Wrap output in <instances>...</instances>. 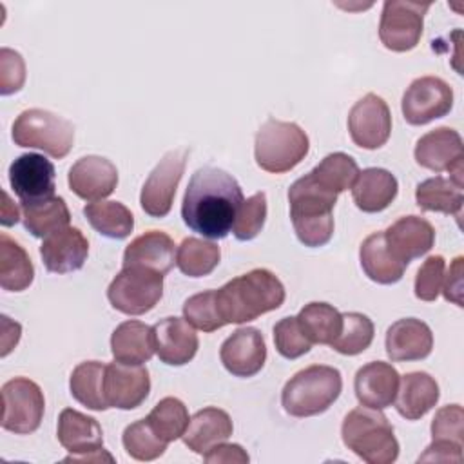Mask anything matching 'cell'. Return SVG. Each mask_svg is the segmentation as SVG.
<instances>
[{
    "label": "cell",
    "mask_w": 464,
    "mask_h": 464,
    "mask_svg": "<svg viewBox=\"0 0 464 464\" xmlns=\"http://www.w3.org/2000/svg\"><path fill=\"white\" fill-rule=\"evenodd\" d=\"M145 419L149 420L156 435L165 442H172L183 437L190 420L187 406L176 397L161 399Z\"/></svg>",
    "instance_id": "f35d334b"
},
{
    "label": "cell",
    "mask_w": 464,
    "mask_h": 464,
    "mask_svg": "<svg viewBox=\"0 0 464 464\" xmlns=\"http://www.w3.org/2000/svg\"><path fill=\"white\" fill-rule=\"evenodd\" d=\"M205 462H237V464H245L248 462V455L246 451L239 446V444H218L214 446L208 453L203 455Z\"/></svg>",
    "instance_id": "f907efd6"
},
{
    "label": "cell",
    "mask_w": 464,
    "mask_h": 464,
    "mask_svg": "<svg viewBox=\"0 0 464 464\" xmlns=\"http://www.w3.org/2000/svg\"><path fill=\"white\" fill-rule=\"evenodd\" d=\"M2 198H4V203H2V225L11 227V225H14L20 219V212H18V207L7 196V192H2Z\"/></svg>",
    "instance_id": "816d5d0a"
},
{
    "label": "cell",
    "mask_w": 464,
    "mask_h": 464,
    "mask_svg": "<svg viewBox=\"0 0 464 464\" xmlns=\"http://www.w3.org/2000/svg\"><path fill=\"white\" fill-rule=\"evenodd\" d=\"M348 130L352 141L361 149L382 147L392 132V114L386 102L373 92L357 100L348 114Z\"/></svg>",
    "instance_id": "5bb4252c"
},
{
    "label": "cell",
    "mask_w": 464,
    "mask_h": 464,
    "mask_svg": "<svg viewBox=\"0 0 464 464\" xmlns=\"http://www.w3.org/2000/svg\"><path fill=\"white\" fill-rule=\"evenodd\" d=\"M111 352L114 361L123 364H143L154 353L152 326L141 321H125L111 335Z\"/></svg>",
    "instance_id": "f1b7e54d"
},
{
    "label": "cell",
    "mask_w": 464,
    "mask_h": 464,
    "mask_svg": "<svg viewBox=\"0 0 464 464\" xmlns=\"http://www.w3.org/2000/svg\"><path fill=\"white\" fill-rule=\"evenodd\" d=\"M399 372L382 361H373L357 370L353 390L361 406L384 410L393 404L399 390Z\"/></svg>",
    "instance_id": "7402d4cb"
},
{
    "label": "cell",
    "mask_w": 464,
    "mask_h": 464,
    "mask_svg": "<svg viewBox=\"0 0 464 464\" xmlns=\"http://www.w3.org/2000/svg\"><path fill=\"white\" fill-rule=\"evenodd\" d=\"M341 437L348 450L368 464H392L399 457V442L393 428L381 410L355 408L341 426Z\"/></svg>",
    "instance_id": "277c9868"
},
{
    "label": "cell",
    "mask_w": 464,
    "mask_h": 464,
    "mask_svg": "<svg viewBox=\"0 0 464 464\" xmlns=\"http://www.w3.org/2000/svg\"><path fill=\"white\" fill-rule=\"evenodd\" d=\"M462 256L455 257L448 268V274L442 279V294L448 301L462 306Z\"/></svg>",
    "instance_id": "681fc988"
},
{
    "label": "cell",
    "mask_w": 464,
    "mask_h": 464,
    "mask_svg": "<svg viewBox=\"0 0 464 464\" xmlns=\"http://www.w3.org/2000/svg\"><path fill=\"white\" fill-rule=\"evenodd\" d=\"M58 442L74 457L103 448V431L96 419L72 408L62 410L58 417Z\"/></svg>",
    "instance_id": "484cf974"
},
{
    "label": "cell",
    "mask_w": 464,
    "mask_h": 464,
    "mask_svg": "<svg viewBox=\"0 0 464 464\" xmlns=\"http://www.w3.org/2000/svg\"><path fill=\"white\" fill-rule=\"evenodd\" d=\"M2 428L16 435H27L40 428L45 410L42 388L27 379L14 377L2 386Z\"/></svg>",
    "instance_id": "9c48e42d"
},
{
    "label": "cell",
    "mask_w": 464,
    "mask_h": 464,
    "mask_svg": "<svg viewBox=\"0 0 464 464\" xmlns=\"http://www.w3.org/2000/svg\"><path fill=\"white\" fill-rule=\"evenodd\" d=\"M265 219H266V194L256 192L254 196L243 199L236 214L232 232L239 241H250L261 232Z\"/></svg>",
    "instance_id": "7bdbcfd3"
},
{
    "label": "cell",
    "mask_w": 464,
    "mask_h": 464,
    "mask_svg": "<svg viewBox=\"0 0 464 464\" xmlns=\"http://www.w3.org/2000/svg\"><path fill=\"white\" fill-rule=\"evenodd\" d=\"M373 341V323L368 315L359 312L343 314V326L330 346L343 355H357L364 352Z\"/></svg>",
    "instance_id": "ab89813d"
},
{
    "label": "cell",
    "mask_w": 464,
    "mask_h": 464,
    "mask_svg": "<svg viewBox=\"0 0 464 464\" xmlns=\"http://www.w3.org/2000/svg\"><path fill=\"white\" fill-rule=\"evenodd\" d=\"M232 420L225 410L208 406L194 413L183 433V442L198 455L208 453L214 446L225 442L232 435Z\"/></svg>",
    "instance_id": "d4e9b609"
},
{
    "label": "cell",
    "mask_w": 464,
    "mask_h": 464,
    "mask_svg": "<svg viewBox=\"0 0 464 464\" xmlns=\"http://www.w3.org/2000/svg\"><path fill=\"white\" fill-rule=\"evenodd\" d=\"M297 323L312 344H330L341 332L343 314L328 303L312 301L301 308Z\"/></svg>",
    "instance_id": "836d02e7"
},
{
    "label": "cell",
    "mask_w": 464,
    "mask_h": 464,
    "mask_svg": "<svg viewBox=\"0 0 464 464\" xmlns=\"http://www.w3.org/2000/svg\"><path fill=\"white\" fill-rule=\"evenodd\" d=\"M453 107V89L437 76H420L402 94V116L410 125H426Z\"/></svg>",
    "instance_id": "7c38bea8"
},
{
    "label": "cell",
    "mask_w": 464,
    "mask_h": 464,
    "mask_svg": "<svg viewBox=\"0 0 464 464\" xmlns=\"http://www.w3.org/2000/svg\"><path fill=\"white\" fill-rule=\"evenodd\" d=\"M285 295V286L274 272L254 268L216 290V304L225 324H241L277 310Z\"/></svg>",
    "instance_id": "7a4b0ae2"
},
{
    "label": "cell",
    "mask_w": 464,
    "mask_h": 464,
    "mask_svg": "<svg viewBox=\"0 0 464 464\" xmlns=\"http://www.w3.org/2000/svg\"><path fill=\"white\" fill-rule=\"evenodd\" d=\"M183 315L188 324L203 332H214L225 326L216 304V290H205L190 295L183 303Z\"/></svg>",
    "instance_id": "b9f144b4"
},
{
    "label": "cell",
    "mask_w": 464,
    "mask_h": 464,
    "mask_svg": "<svg viewBox=\"0 0 464 464\" xmlns=\"http://www.w3.org/2000/svg\"><path fill=\"white\" fill-rule=\"evenodd\" d=\"M243 190L236 178L218 167L198 169L185 190L181 218L185 225L208 239H223L236 221Z\"/></svg>",
    "instance_id": "6da1fadb"
},
{
    "label": "cell",
    "mask_w": 464,
    "mask_h": 464,
    "mask_svg": "<svg viewBox=\"0 0 464 464\" xmlns=\"http://www.w3.org/2000/svg\"><path fill=\"white\" fill-rule=\"evenodd\" d=\"M121 442L125 451L136 460H154L165 453L169 444L156 435L147 419L129 424L123 431Z\"/></svg>",
    "instance_id": "60d3db41"
},
{
    "label": "cell",
    "mask_w": 464,
    "mask_h": 464,
    "mask_svg": "<svg viewBox=\"0 0 464 464\" xmlns=\"http://www.w3.org/2000/svg\"><path fill=\"white\" fill-rule=\"evenodd\" d=\"M343 379L337 368L312 364L285 384L281 404L292 417H312L326 411L341 395Z\"/></svg>",
    "instance_id": "5b68a950"
},
{
    "label": "cell",
    "mask_w": 464,
    "mask_h": 464,
    "mask_svg": "<svg viewBox=\"0 0 464 464\" xmlns=\"http://www.w3.org/2000/svg\"><path fill=\"white\" fill-rule=\"evenodd\" d=\"M274 343L277 352L286 359H297L310 352L312 343L303 334L297 317H283L274 326Z\"/></svg>",
    "instance_id": "ee69618b"
},
{
    "label": "cell",
    "mask_w": 464,
    "mask_h": 464,
    "mask_svg": "<svg viewBox=\"0 0 464 464\" xmlns=\"http://www.w3.org/2000/svg\"><path fill=\"white\" fill-rule=\"evenodd\" d=\"M308 149L310 140L297 123L270 118L256 134L254 156L263 170L283 174L299 165L308 154Z\"/></svg>",
    "instance_id": "8992f818"
},
{
    "label": "cell",
    "mask_w": 464,
    "mask_h": 464,
    "mask_svg": "<svg viewBox=\"0 0 464 464\" xmlns=\"http://www.w3.org/2000/svg\"><path fill=\"white\" fill-rule=\"evenodd\" d=\"M415 201L419 208L426 212L453 214L459 218L464 203V194H462V187L451 181L450 178L435 176L417 185Z\"/></svg>",
    "instance_id": "d6a6232c"
},
{
    "label": "cell",
    "mask_w": 464,
    "mask_h": 464,
    "mask_svg": "<svg viewBox=\"0 0 464 464\" xmlns=\"http://www.w3.org/2000/svg\"><path fill=\"white\" fill-rule=\"evenodd\" d=\"M219 359L227 372L236 377H252L265 366L266 344L257 328H237L228 335L219 350Z\"/></svg>",
    "instance_id": "e0dca14e"
},
{
    "label": "cell",
    "mask_w": 464,
    "mask_h": 464,
    "mask_svg": "<svg viewBox=\"0 0 464 464\" xmlns=\"http://www.w3.org/2000/svg\"><path fill=\"white\" fill-rule=\"evenodd\" d=\"M382 234L392 256L406 266L410 261L428 254L435 243V228L419 216H402Z\"/></svg>",
    "instance_id": "d6986e66"
},
{
    "label": "cell",
    "mask_w": 464,
    "mask_h": 464,
    "mask_svg": "<svg viewBox=\"0 0 464 464\" xmlns=\"http://www.w3.org/2000/svg\"><path fill=\"white\" fill-rule=\"evenodd\" d=\"M187 158L188 149H174L169 150L152 169L140 194V205L145 214L150 218H165L170 212L176 188L187 165Z\"/></svg>",
    "instance_id": "8fae6325"
},
{
    "label": "cell",
    "mask_w": 464,
    "mask_h": 464,
    "mask_svg": "<svg viewBox=\"0 0 464 464\" xmlns=\"http://www.w3.org/2000/svg\"><path fill=\"white\" fill-rule=\"evenodd\" d=\"M34 279V266L29 254L9 237L0 234V286L7 292H22Z\"/></svg>",
    "instance_id": "4dcf8cb0"
},
{
    "label": "cell",
    "mask_w": 464,
    "mask_h": 464,
    "mask_svg": "<svg viewBox=\"0 0 464 464\" xmlns=\"http://www.w3.org/2000/svg\"><path fill=\"white\" fill-rule=\"evenodd\" d=\"M430 5V2H384L379 22L382 45L393 53H406L417 47L424 27V14Z\"/></svg>",
    "instance_id": "30bf717a"
},
{
    "label": "cell",
    "mask_w": 464,
    "mask_h": 464,
    "mask_svg": "<svg viewBox=\"0 0 464 464\" xmlns=\"http://www.w3.org/2000/svg\"><path fill=\"white\" fill-rule=\"evenodd\" d=\"M149 392L150 377L145 366L118 361L105 364L103 393L109 408L134 410L147 399Z\"/></svg>",
    "instance_id": "9a60e30c"
},
{
    "label": "cell",
    "mask_w": 464,
    "mask_h": 464,
    "mask_svg": "<svg viewBox=\"0 0 464 464\" xmlns=\"http://www.w3.org/2000/svg\"><path fill=\"white\" fill-rule=\"evenodd\" d=\"M65 462H103V460H107V462H114V459H112V455L111 453H107V450H98V451H92V453H85V455H69V457H65L63 459Z\"/></svg>",
    "instance_id": "f5cc1de1"
},
{
    "label": "cell",
    "mask_w": 464,
    "mask_h": 464,
    "mask_svg": "<svg viewBox=\"0 0 464 464\" xmlns=\"http://www.w3.org/2000/svg\"><path fill=\"white\" fill-rule=\"evenodd\" d=\"M54 178V165L36 152L18 156L9 167V183L22 203L53 198Z\"/></svg>",
    "instance_id": "2e32d148"
},
{
    "label": "cell",
    "mask_w": 464,
    "mask_h": 464,
    "mask_svg": "<svg viewBox=\"0 0 464 464\" xmlns=\"http://www.w3.org/2000/svg\"><path fill=\"white\" fill-rule=\"evenodd\" d=\"M22 218H24V227L34 237H47L69 227L71 212L63 198L53 196L42 201L22 203Z\"/></svg>",
    "instance_id": "1f68e13d"
},
{
    "label": "cell",
    "mask_w": 464,
    "mask_h": 464,
    "mask_svg": "<svg viewBox=\"0 0 464 464\" xmlns=\"http://www.w3.org/2000/svg\"><path fill=\"white\" fill-rule=\"evenodd\" d=\"M464 145L455 129L439 127L419 138L415 145V161L433 172H450V179L462 187Z\"/></svg>",
    "instance_id": "4fadbf2b"
},
{
    "label": "cell",
    "mask_w": 464,
    "mask_h": 464,
    "mask_svg": "<svg viewBox=\"0 0 464 464\" xmlns=\"http://www.w3.org/2000/svg\"><path fill=\"white\" fill-rule=\"evenodd\" d=\"M25 82V63L20 53L2 47L0 51V92L4 96L18 92Z\"/></svg>",
    "instance_id": "7dc6e473"
},
{
    "label": "cell",
    "mask_w": 464,
    "mask_h": 464,
    "mask_svg": "<svg viewBox=\"0 0 464 464\" xmlns=\"http://www.w3.org/2000/svg\"><path fill=\"white\" fill-rule=\"evenodd\" d=\"M18 147L40 149L53 158H65L74 143V125L45 109L22 111L11 130Z\"/></svg>",
    "instance_id": "52a82bcc"
},
{
    "label": "cell",
    "mask_w": 464,
    "mask_h": 464,
    "mask_svg": "<svg viewBox=\"0 0 464 464\" xmlns=\"http://www.w3.org/2000/svg\"><path fill=\"white\" fill-rule=\"evenodd\" d=\"M310 174L319 185L339 196L353 185L359 167L352 156L344 152H332L319 165H315Z\"/></svg>",
    "instance_id": "74e56055"
},
{
    "label": "cell",
    "mask_w": 464,
    "mask_h": 464,
    "mask_svg": "<svg viewBox=\"0 0 464 464\" xmlns=\"http://www.w3.org/2000/svg\"><path fill=\"white\" fill-rule=\"evenodd\" d=\"M462 448L455 442L433 440L419 457V462H462Z\"/></svg>",
    "instance_id": "c3c4849f"
},
{
    "label": "cell",
    "mask_w": 464,
    "mask_h": 464,
    "mask_svg": "<svg viewBox=\"0 0 464 464\" xmlns=\"http://www.w3.org/2000/svg\"><path fill=\"white\" fill-rule=\"evenodd\" d=\"M69 188L85 201H102L118 185L116 165L103 156H83L69 169Z\"/></svg>",
    "instance_id": "ac0fdd59"
},
{
    "label": "cell",
    "mask_w": 464,
    "mask_h": 464,
    "mask_svg": "<svg viewBox=\"0 0 464 464\" xmlns=\"http://www.w3.org/2000/svg\"><path fill=\"white\" fill-rule=\"evenodd\" d=\"M397 178L390 170L370 167L359 170L352 185V198L359 210L373 214L390 207V203L397 196Z\"/></svg>",
    "instance_id": "4316f807"
},
{
    "label": "cell",
    "mask_w": 464,
    "mask_h": 464,
    "mask_svg": "<svg viewBox=\"0 0 464 464\" xmlns=\"http://www.w3.org/2000/svg\"><path fill=\"white\" fill-rule=\"evenodd\" d=\"M154 348L161 362L169 366H183L190 362L198 352V335L194 326L181 317H165L152 326Z\"/></svg>",
    "instance_id": "44dd1931"
},
{
    "label": "cell",
    "mask_w": 464,
    "mask_h": 464,
    "mask_svg": "<svg viewBox=\"0 0 464 464\" xmlns=\"http://www.w3.org/2000/svg\"><path fill=\"white\" fill-rule=\"evenodd\" d=\"M359 259L364 274L379 285L397 283L406 270V265L397 261L388 250L382 232H373L362 241Z\"/></svg>",
    "instance_id": "f546056e"
},
{
    "label": "cell",
    "mask_w": 464,
    "mask_h": 464,
    "mask_svg": "<svg viewBox=\"0 0 464 464\" xmlns=\"http://www.w3.org/2000/svg\"><path fill=\"white\" fill-rule=\"evenodd\" d=\"M444 257L442 256H430L415 276V295L420 301H435L444 279Z\"/></svg>",
    "instance_id": "bcb514c9"
},
{
    "label": "cell",
    "mask_w": 464,
    "mask_h": 464,
    "mask_svg": "<svg viewBox=\"0 0 464 464\" xmlns=\"http://www.w3.org/2000/svg\"><path fill=\"white\" fill-rule=\"evenodd\" d=\"M161 295L163 274L143 266H123L107 288L112 308L127 315H141L152 310Z\"/></svg>",
    "instance_id": "ba28073f"
},
{
    "label": "cell",
    "mask_w": 464,
    "mask_h": 464,
    "mask_svg": "<svg viewBox=\"0 0 464 464\" xmlns=\"http://www.w3.org/2000/svg\"><path fill=\"white\" fill-rule=\"evenodd\" d=\"M91 227L105 237L125 239L134 228L132 212L120 201H94L83 207Z\"/></svg>",
    "instance_id": "e575fe53"
},
{
    "label": "cell",
    "mask_w": 464,
    "mask_h": 464,
    "mask_svg": "<svg viewBox=\"0 0 464 464\" xmlns=\"http://www.w3.org/2000/svg\"><path fill=\"white\" fill-rule=\"evenodd\" d=\"M464 411L460 404H450L440 408L431 420L433 440H446L464 446Z\"/></svg>",
    "instance_id": "f6af8a7d"
},
{
    "label": "cell",
    "mask_w": 464,
    "mask_h": 464,
    "mask_svg": "<svg viewBox=\"0 0 464 464\" xmlns=\"http://www.w3.org/2000/svg\"><path fill=\"white\" fill-rule=\"evenodd\" d=\"M440 392L437 381L426 372H410L401 377L395 408L408 420L424 417L439 401Z\"/></svg>",
    "instance_id": "83f0119b"
},
{
    "label": "cell",
    "mask_w": 464,
    "mask_h": 464,
    "mask_svg": "<svg viewBox=\"0 0 464 464\" xmlns=\"http://www.w3.org/2000/svg\"><path fill=\"white\" fill-rule=\"evenodd\" d=\"M288 201L297 239L310 248L326 245L334 234L332 210L337 203V194L319 185L308 172L292 183Z\"/></svg>",
    "instance_id": "3957f363"
},
{
    "label": "cell",
    "mask_w": 464,
    "mask_h": 464,
    "mask_svg": "<svg viewBox=\"0 0 464 464\" xmlns=\"http://www.w3.org/2000/svg\"><path fill=\"white\" fill-rule=\"evenodd\" d=\"M221 250L216 243L199 237H187L176 252L178 268L188 277L208 276L219 263Z\"/></svg>",
    "instance_id": "8d00e7d4"
},
{
    "label": "cell",
    "mask_w": 464,
    "mask_h": 464,
    "mask_svg": "<svg viewBox=\"0 0 464 464\" xmlns=\"http://www.w3.org/2000/svg\"><path fill=\"white\" fill-rule=\"evenodd\" d=\"M105 364L100 361L80 362L69 379L71 395L89 410L103 411L109 408L103 393Z\"/></svg>",
    "instance_id": "d590c367"
},
{
    "label": "cell",
    "mask_w": 464,
    "mask_h": 464,
    "mask_svg": "<svg viewBox=\"0 0 464 464\" xmlns=\"http://www.w3.org/2000/svg\"><path fill=\"white\" fill-rule=\"evenodd\" d=\"M433 334L415 317L395 321L386 332V353L392 361H420L431 353Z\"/></svg>",
    "instance_id": "603a6c76"
},
{
    "label": "cell",
    "mask_w": 464,
    "mask_h": 464,
    "mask_svg": "<svg viewBox=\"0 0 464 464\" xmlns=\"http://www.w3.org/2000/svg\"><path fill=\"white\" fill-rule=\"evenodd\" d=\"M45 268L53 274L80 270L89 256V241L76 227H65L47 237L40 246Z\"/></svg>",
    "instance_id": "ffe728a7"
},
{
    "label": "cell",
    "mask_w": 464,
    "mask_h": 464,
    "mask_svg": "<svg viewBox=\"0 0 464 464\" xmlns=\"http://www.w3.org/2000/svg\"><path fill=\"white\" fill-rule=\"evenodd\" d=\"M174 256L176 245L172 237L161 230H149L127 245L123 266H143L165 276L176 263Z\"/></svg>",
    "instance_id": "cb8c5ba5"
}]
</instances>
